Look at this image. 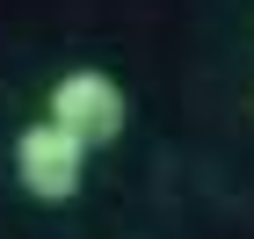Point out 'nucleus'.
Instances as JSON below:
<instances>
[{
  "mask_svg": "<svg viewBox=\"0 0 254 239\" xmlns=\"http://www.w3.org/2000/svg\"><path fill=\"white\" fill-rule=\"evenodd\" d=\"M44 101H51L44 116H51V123H65V131H73L87 152L117 145V138H124V123H131L124 80H117V73H102V65H73V73H59Z\"/></svg>",
  "mask_w": 254,
  "mask_h": 239,
  "instance_id": "nucleus-1",
  "label": "nucleus"
},
{
  "mask_svg": "<svg viewBox=\"0 0 254 239\" xmlns=\"http://www.w3.org/2000/svg\"><path fill=\"white\" fill-rule=\"evenodd\" d=\"M15 181H22V196H37V203H73L80 181H87V145L65 123L37 116L15 138Z\"/></svg>",
  "mask_w": 254,
  "mask_h": 239,
  "instance_id": "nucleus-2",
  "label": "nucleus"
}]
</instances>
